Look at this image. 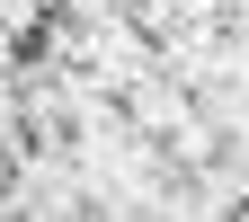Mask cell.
Returning <instances> with one entry per match:
<instances>
[{"label":"cell","instance_id":"1","mask_svg":"<svg viewBox=\"0 0 249 222\" xmlns=\"http://www.w3.org/2000/svg\"><path fill=\"white\" fill-rule=\"evenodd\" d=\"M249 213V0H0V222Z\"/></svg>","mask_w":249,"mask_h":222}]
</instances>
